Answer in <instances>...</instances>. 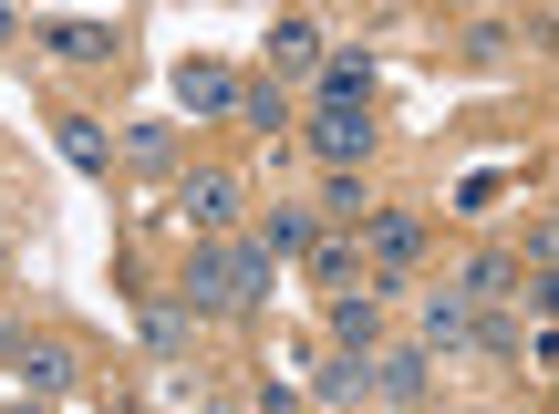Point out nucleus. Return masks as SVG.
<instances>
[{
	"label": "nucleus",
	"instance_id": "obj_6",
	"mask_svg": "<svg viewBox=\"0 0 559 414\" xmlns=\"http://www.w3.org/2000/svg\"><path fill=\"white\" fill-rule=\"evenodd\" d=\"M321 104H353L362 115V104H373V62L362 52H321Z\"/></svg>",
	"mask_w": 559,
	"mask_h": 414
},
{
	"label": "nucleus",
	"instance_id": "obj_10",
	"mask_svg": "<svg viewBox=\"0 0 559 414\" xmlns=\"http://www.w3.org/2000/svg\"><path fill=\"white\" fill-rule=\"evenodd\" d=\"M41 42H52L62 62H104V52H115V32H104V21H41Z\"/></svg>",
	"mask_w": 559,
	"mask_h": 414
},
{
	"label": "nucleus",
	"instance_id": "obj_17",
	"mask_svg": "<svg viewBox=\"0 0 559 414\" xmlns=\"http://www.w3.org/2000/svg\"><path fill=\"white\" fill-rule=\"evenodd\" d=\"M321 217H342V228H362V217H373V208H362V177H353V166H332V187H321Z\"/></svg>",
	"mask_w": 559,
	"mask_h": 414
},
{
	"label": "nucleus",
	"instance_id": "obj_20",
	"mask_svg": "<svg viewBox=\"0 0 559 414\" xmlns=\"http://www.w3.org/2000/svg\"><path fill=\"white\" fill-rule=\"evenodd\" d=\"M362 374H373V363H353V353H332V363H321V404H353V394H362Z\"/></svg>",
	"mask_w": 559,
	"mask_h": 414
},
{
	"label": "nucleus",
	"instance_id": "obj_15",
	"mask_svg": "<svg viewBox=\"0 0 559 414\" xmlns=\"http://www.w3.org/2000/svg\"><path fill=\"white\" fill-rule=\"evenodd\" d=\"M62 156H73L83 177H104V166H115V145H104V125H94V115H62Z\"/></svg>",
	"mask_w": 559,
	"mask_h": 414
},
{
	"label": "nucleus",
	"instance_id": "obj_1",
	"mask_svg": "<svg viewBox=\"0 0 559 414\" xmlns=\"http://www.w3.org/2000/svg\"><path fill=\"white\" fill-rule=\"evenodd\" d=\"M362 145H373V125H362L353 104H321L311 115V156L321 166H362Z\"/></svg>",
	"mask_w": 559,
	"mask_h": 414
},
{
	"label": "nucleus",
	"instance_id": "obj_13",
	"mask_svg": "<svg viewBox=\"0 0 559 414\" xmlns=\"http://www.w3.org/2000/svg\"><path fill=\"white\" fill-rule=\"evenodd\" d=\"M373 394L383 404H415L425 394V353H373Z\"/></svg>",
	"mask_w": 559,
	"mask_h": 414
},
{
	"label": "nucleus",
	"instance_id": "obj_11",
	"mask_svg": "<svg viewBox=\"0 0 559 414\" xmlns=\"http://www.w3.org/2000/svg\"><path fill=\"white\" fill-rule=\"evenodd\" d=\"M477 332V300L466 291H425V342H466Z\"/></svg>",
	"mask_w": 559,
	"mask_h": 414
},
{
	"label": "nucleus",
	"instance_id": "obj_2",
	"mask_svg": "<svg viewBox=\"0 0 559 414\" xmlns=\"http://www.w3.org/2000/svg\"><path fill=\"white\" fill-rule=\"evenodd\" d=\"M187 311H239V291H228V249L207 238V249H187Z\"/></svg>",
	"mask_w": 559,
	"mask_h": 414
},
{
	"label": "nucleus",
	"instance_id": "obj_9",
	"mask_svg": "<svg viewBox=\"0 0 559 414\" xmlns=\"http://www.w3.org/2000/svg\"><path fill=\"white\" fill-rule=\"evenodd\" d=\"M519 280H528V259H519V249H487L477 270L456 280V291H466V300H508V291H519Z\"/></svg>",
	"mask_w": 559,
	"mask_h": 414
},
{
	"label": "nucleus",
	"instance_id": "obj_23",
	"mask_svg": "<svg viewBox=\"0 0 559 414\" xmlns=\"http://www.w3.org/2000/svg\"><path fill=\"white\" fill-rule=\"evenodd\" d=\"M198 414H228V404H198Z\"/></svg>",
	"mask_w": 559,
	"mask_h": 414
},
{
	"label": "nucleus",
	"instance_id": "obj_14",
	"mask_svg": "<svg viewBox=\"0 0 559 414\" xmlns=\"http://www.w3.org/2000/svg\"><path fill=\"white\" fill-rule=\"evenodd\" d=\"M260 238H270V259H311L321 217H311V208H270V228H260Z\"/></svg>",
	"mask_w": 559,
	"mask_h": 414
},
{
	"label": "nucleus",
	"instance_id": "obj_22",
	"mask_svg": "<svg viewBox=\"0 0 559 414\" xmlns=\"http://www.w3.org/2000/svg\"><path fill=\"white\" fill-rule=\"evenodd\" d=\"M0 42H11V0H0Z\"/></svg>",
	"mask_w": 559,
	"mask_h": 414
},
{
	"label": "nucleus",
	"instance_id": "obj_21",
	"mask_svg": "<svg viewBox=\"0 0 559 414\" xmlns=\"http://www.w3.org/2000/svg\"><path fill=\"white\" fill-rule=\"evenodd\" d=\"M528 311H559V270H528Z\"/></svg>",
	"mask_w": 559,
	"mask_h": 414
},
{
	"label": "nucleus",
	"instance_id": "obj_16",
	"mask_svg": "<svg viewBox=\"0 0 559 414\" xmlns=\"http://www.w3.org/2000/svg\"><path fill=\"white\" fill-rule=\"evenodd\" d=\"M311 270H321V291H353V270H362V249H353V238H311Z\"/></svg>",
	"mask_w": 559,
	"mask_h": 414
},
{
	"label": "nucleus",
	"instance_id": "obj_18",
	"mask_svg": "<svg viewBox=\"0 0 559 414\" xmlns=\"http://www.w3.org/2000/svg\"><path fill=\"white\" fill-rule=\"evenodd\" d=\"M239 115H249V125H270V135H280V125H290V94H280V83H239Z\"/></svg>",
	"mask_w": 559,
	"mask_h": 414
},
{
	"label": "nucleus",
	"instance_id": "obj_12",
	"mask_svg": "<svg viewBox=\"0 0 559 414\" xmlns=\"http://www.w3.org/2000/svg\"><path fill=\"white\" fill-rule=\"evenodd\" d=\"M270 270H280V259H270V238H239V249H228V291H239V311L270 291Z\"/></svg>",
	"mask_w": 559,
	"mask_h": 414
},
{
	"label": "nucleus",
	"instance_id": "obj_8",
	"mask_svg": "<svg viewBox=\"0 0 559 414\" xmlns=\"http://www.w3.org/2000/svg\"><path fill=\"white\" fill-rule=\"evenodd\" d=\"M415 249H425V217H415V208H383V217H373V259H383V270H404Z\"/></svg>",
	"mask_w": 559,
	"mask_h": 414
},
{
	"label": "nucleus",
	"instance_id": "obj_3",
	"mask_svg": "<svg viewBox=\"0 0 559 414\" xmlns=\"http://www.w3.org/2000/svg\"><path fill=\"white\" fill-rule=\"evenodd\" d=\"M177 104L187 115H228V104H239V73H228V62H177Z\"/></svg>",
	"mask_w": 559,
	"mask_h": 414
},
{
	"label": "nucleus",
	"instance_id": "obj_7",
	"mask_svg": "<svg viewBox=\"0 0 559 414\" xmlns=\"http://www.w3.org/2000/svg\"><path fill=\"white\" fill-rule=\"evenodd\" d=\"M270 73L280 83H290V73H321V32H311V21H280V32H270Z\"/></svg>",
	"mask_w": 559,
	"mask_h": 414
},
{
	"label": "nucleus",
	"instance_id": "obj_5",
	"mask_svg": "<svg viewBox=\"0 0 559 414\" xmlns=\"http://www.w3.org/2000/svg\"><path fill=\"white\" fill-rule=\"evenodd\" d=\"M332 342H342L353 363H373V342H383V311H373V291H342V300H332Z\"/></svg>",
	"mask_w": 559,
	"mask_h": 414
},
{
	"label": "nucleus",
	"instance_id": "obj_19",
	"mask_svg": "<svg viewBox=\"0 0 559 414\" xmlns=\"http://www.w3.org/2000/svg\"><path fill=\"white\" fill-rule=\"evenodd\" d=\"M21 374H32V394H62V383H73V353L41 342V353H21Z\"/></svg>",
	"mask_w": 559,
	"mask_h": 414
},
{
	"label": "nucleus",
	"instance_id": "obj_4",
	"mask_svg": "<svg viewBox=\"0 0 559 414\" xmlns=\"http://www.w3.org/2000/svg\"><path fill=\"white\" fill-rule=\"evenodd\" d=\"M187 228H207V238H218L228 228V217H239V177H218V166H207V177H187Z\"/></svg>",
	"mask_w": 559,
	"mask_h": 414
}]
</instances>
